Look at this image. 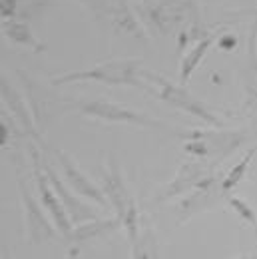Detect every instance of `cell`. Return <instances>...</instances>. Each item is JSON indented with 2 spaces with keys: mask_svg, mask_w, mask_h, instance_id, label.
I'll use <instances>...</instances> for the list:
<instances>
[{
  "mask_svg": "<svg viewBox=\"0 0 257 259\" xmlns=\"http://www.w3.org/2000/svg\"><path fill=\"white\" fill-rule=\"evenodd\" d=\"M257 152V148H253V150H249L247 154H245V158L241 160V162L237 163L229 174H227V178H225L224 182V190L225 192H229V190H233L243 178H245V171H247V167H249V163H251V160H253V154Z\"/></svg>",
  "mask_w": 257,
  "mask_h": 259,
  "instance_id": "cell-14",
  "label": "cell"
},
{
  "mask_svg": "<svg viewBox=\"0 0 257 259\" xmlns=\"http://www.w3.org/2000/svg\"><path fill=\"white\" fill-rule=\"evenodd\" d=\"M56 156H58V160H60L62 171H64V176H66V180H68V184H70V188H72L76 194H80V195H84V197H88V199H92L94 203L108 205V197H106V194H104V190H100L92 180H88V178L82 174V169L70 160V156H68V154L60 152V150H56Z\"/></svg>",
  "mask_w": 257,
  "mask_h": 259,
  "instance_id": "cell-6",
  "label": "cell"
},
{
  "mask_svg": "<svg viewBox=\"0 0 257 259\" xmlns=\"http://www.w3.org/2000/svg\"><path fill=\"white\" fill-rule=\"evenodd\" d=\"M142 76H144L146 80H150V82L156 86L158 96H160L165 104H169V106H174V108H178V110L188 112L190 116L201 120V122H205V124L224 126L222 118L216 116V112H213L209 106H205L203 102H199L197 98H193L184 86H176V84L167 82L165 78H161L160 74H156V72H152V70L142 72Z\"/></svg>",
  "mask_w": 257,
  "mask_h": 259,
  "instance_id": "cell-2",
  "label": "cell"
},
{
  "mask_svg": "<svg viewBox=\"0 0 257 259\" xmlns=\"http://www.w3.org/2000/svg\"><path fill=\"white\" fill-rule=\"evenodd\" d=\"M120 222V220H118ZM118 222H114V220H106V222H90L88 226L80 227V229H76V231H72L70 233V239H76V241H82V239H88V237H96V235H102V233H106V231H110L112 227L118 226Z\"/></svg>",
  "mask_w": 257,
  "mask_h": 259,
  "instance_id": "cell-13",
  "label": "cell"
},
{
  "mask_svg": "<svg viewBox=\"0 0 257 259\" xmlns=\"http://www.w3.org/2000/svg\"><path fill=\"white\" fill-rule=\"evenodd\" d=\"M243 86L247 92V106L257 104V20L251 26V34L247 40V62L243 74Z\"/></svg>",
  "mask_w": 257,
  "mask_h": 259,
  "instance_id": "cell-9",
  "label": "cell"
},
{
  "mask_svg": "<svg viewBox=\"0 0 257 259\" xmlns=\"http://www.w3.org/2000/svg\"><path fill=\"white\" fill-rule=\"evenodd\" d=\"M6 36H8L12 42H16V44H26V46H36V44H38L36 38H34V34L28 30V26L18 24V22L6 24Z\"/></svg>",
  "mask_w": 257,
  "mask_h": 259,
  "instance_id": "cell-15",
  "label": "cell"
},
{
  "mask_svg": "<svg viewBox=\"0 0 257 259\" xmlns=\"http://www.w3.org/2000/svg\"><path fill=\"white\" fill-rule=\"evenodd\" d=\"M30 152H32L34 156V171H36V186H38V195H40V203L44 205V209L52 215V222H54V226L56 229L64 235V237H70V233H72V227H70V222H68V213H66V207L62 205V201H60V197L56 194V190L52 188V184H50V180H48V174H46V169H42L40 167V163H38V154H36V150L30 148Z\"/></svg>",
  "mask_w": 257,
  "mask_h": 259,
  "instance_id": "cell-3",
  "label": "cell"
},
{
  "mask_svg": "<svg viewBox=\"0 0 257 259\" xmlns=\"http://www.w3.org/2000/svg\"><path fill=\"white\" fill-rule=\"evenodd\" d=\"M70 82H102L110 86H142L140 60H112L88 70H74L54 78V84Z\"/></svg>",
  "mask_w": 257,
  "mask_h": 259,
  "instance_id": "cell-1",
  "label": "cell"
},
{
  "mask_svg": "<svg viewBox=\"0 0 257 259\" xmlns=\"http://www.w3.org/2000/svg\"><path fill=\"white\" fill-rule=\"evenodd\" d=\"M44 169H46V174H48V180H50L52 188L56 190V194H58V197H60L62 205L66 207V213L70 215V220H72L74 224L94 222V220L98 218L96 211H94L92 207H88L86 203H82L78 197H74V195L70 194V190L62 184V180L58 178V174H56L50 165H44Z\"/></svg>",
  "mask_w": 257,
  "mask_h": 259,
  "instance_id": "cell-8",
  "label": "cell"
},
{
  "mask_svg": "<svg viewBox=\"0 0 257 259\" xmlns=\"http://www.w3.org/2000/svg\"><path fill=\"white\" fill-rule=\"evenodd\" d=\"M211 44H213V38H205V40L197 42V44H195V48H192V50L184 56V60H182V72H180L182 86H184V84H188V80L192 78L193 70L199 66L201 58L205 56V52H207V48H209Z\"/></svg>",
  "mask_w": 257,
  "mask_h": 259,
  "instance_id": "cell-11",
  "label": "cell"
},
{
  "mask_svg": "<svg viewBox=\"0 0 257 259\" xmlns=\"http://www.w3.org/2000/svg\"><path fill=\"white\" fill-rule=\"evenodd\" d=\"M20 192H22V201H24V211H26V226L28 233L32 237L34 243H44L54 235V227L48 222V218L44 215V211L40 209V203L36 201V197L30 194V190L26 188L24 182H20Z\"/></svg>",
  "mask_w": 257,
  "mask_h": 259,
  "instance_id": "cell-7",
  "label": "cell"
},
{
  "mask_svg": "<svg viewBox=\"0 0 257 259\" xmlns=\"http://www.w3.org/2000/svg\"><path fill=\"white\" fill-rule=\"evenodd\" d=\"M102 190L108 197V201L114 205V209H116V213L122 222V218L136 205V201L126 190V184H124L118 167L112 162L108 165V169H104V174H102Z\"/></svg>",
  "mask_w": 257,
  "mask_h": 259,
  "instance_id": "cell-5",
  "label": "cell"
},
{
  "mask_svg": "<svg viewBox=\"0 0 257 259\" xmlns=\"http://www.w3.org/2000/svg\"><path fill=\"white\" fill-rule=\"evenodd\" d=\"M203 171V167L199 165V163H190V165H184L182 167V171H180V176L176 178V182L174 184H169V192L165 194V197H172V195H178L182 194L184 190H190L193 184H197L199 180H201V176H197V174H201Z\"/></svg>",
  "mask_w": 257,
  "mask_h": 259,
  "instance_id": "cell-12",
  "label": "cell"
},
{
  "mask_svg": "<svg viewBox=\"0 0 257 259\" xmlns=\"http://www.w3.org/2000/svg\"><path fill=\"white\" fill-rule=\"evenodd\" d=\"M82 112L86 116H92L96 120H104V122H118V124H138V126H150L154 124L150 118L124 108L120 104H114V102H104V100H94V102H84L82 106Z\"/></svg>",
  "mask_w": 257,
  "mask_h": 259,
  "instance_id": "cell-4",
  "label": "cell"
},
{
  "mask_svg": "<svg viewBox=\"0 0 257 259\" xmlns=\"http://www.w3.org/2000/svg\"><path fill=\"white\" fill-rule=\"evenodd\" d=\"M227 203L231 205L233 211H237V215H239L243 222H247V224L257 231V213L247 201H243L241 197H233V195H231V197H227Z\"/></svg>",
  "mask_w": 257,
  "mask_h": 259,
  "instance_id": "cell-16",
  "label": "cell"
},
{
  "mask_svg": "<svg viewBox=\"0 0 257 259\" xmlns=\"http://www.w3.org/2000/svg\"><path fill=\"white\" fill-rule=\"evenodd\" d=\"M0 90H2V100H4V102L8 104V108L14 112V116H16L18 122L22 124V130H24L26 134L36 136V130H34V126H32V116H30V112L26 110V106H24L20 94H18V92L8 84V80H4V78H2Z\"/></svg>",
  "mask_w": 257,
  "mask_h": 259,
  "instance_id": "cell-10",
  "label": "cell"
}]
</instances>
